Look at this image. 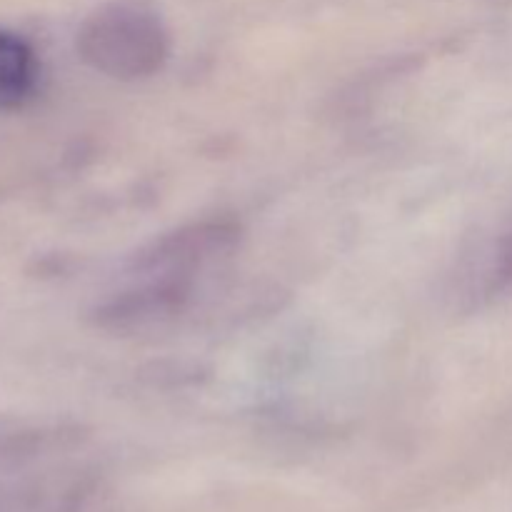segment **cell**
Instances as JSON below:
<instances>
[{
  "label": "cell",
  "instance_id": "6da1fadb",
  "mask_svg": "<svg viewBox=\"0 0 512 512\" xmlns=\"http://www.w3.org/2000/svg\"><path fill=\"white\" fill-rule=\"evenodd\" d=\"M78 53L98 73L133 83L163 70L170 55V35L148 5L108 3L83 20Z\"/></svg>",
  "mask_w": 512,
  "mask_h": 512
},
{
  "label": "cell",
  "instance_id": "7a4b0ae2",
  "mask_svg": "<svg viewBox=\"0 0 512 512\" xmlns=\"http://www.w3.org/2000/svg\"><path fill=\"white\" fill-rule=\"evenodd\" d=\"M240 240V225L235 220H200L150 240L133 255L130 268L135 275L193 280L208 265L228 258Z\"/></svg>",
  "mask_w": 512,
  "mask_h": 512
},
{
  "label": "cell",
  "instance_id": "3957f363",
  "mask_svg": "<svg viewBox=\"0 0 512 512\" xmlns=\"http://www.w3.org/2000/svg\"><path fill=\"white\" fill-rule=\"evenodd\" d=\"M512 293V215L460 255L450 275V298L460 310H478Z\"/></svg>",
  "mask_w": 512,
  "mask_h": 512
},
{
  "label": "cell",
  "instance_id": "277c9868",
  "mask_svg": "<svg viewBox=\"0 0 512 512\" xmlns=\"http://www.w3.org/2000/svg\"><path fill=\"white\" fill-rule=\"evenodd\" d=\"M38 60L25 38L0 28V108H18L33 93Z\"/></svg>",
  "mask_w": 512,
  "mask_h": 512
}]
</instances>
